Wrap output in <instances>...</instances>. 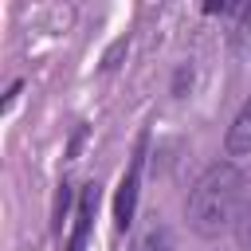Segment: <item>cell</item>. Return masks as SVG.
Returning a JSON list of instances; mask_svg holds the SVG:
<instances>
[{
    "mask_svg": "<svg viewBox=\"0 0 251 251\" xmlns=\"http://www.w3.org/2000/svg\"><path fill=\"white\" fill-rule=\"evenodd\" d=\"M239 200H243V173L231 161H220V165L204 169L200 180L188 192V224H192V231L208 235V239L227 231L235 224Z\"/></svg>",
    "mask_w": 251,
    "mask_h": 251,
    "instance_id": "1",
    "label": "cell"
},
{
    "mask_svg": "<svg viewBox=\"0 0 251 251\" xmlns=\"http://www.w3.org/2000/svg\"><path fill=\"white\" fill-rule=\"evenodd\" d=\"M141 165H145V137L137 141L133 161H129L126 176L118 180V192H114V224H118V231H126V227L133 224V212H137V192H141Z\"/></svg>",
    "mask_w": 251,
    "mask_h": 251,
    "instance_id": "2",
    "label": "cell"
},
{
    "mask_svg": "<svg viewBox=\"0 0 251 251\" xmlns=\"http://www.w3.org/2000/svg\"><path fill=\"white\" fill-rule=\"evenodd\" d=\"M94 212H98V184H86V188L78 192V212H75V231H71L67 251H82V247H86V235H90Z\"/></svg>",
    "mask_w": 251,
    "mask_h": 251,
    "instance_id": "3",
    "label": "cell"
},
{
    "mask_svg": "<svg viewBox=\"0 0 251 251\" xmlns=\"http://www.w3.org/2000/svg\"><path fill=\"white\" fill-rule=\"evenodd\" d=\"M224 153H227V157H251V94H247V102L239 106L235 122L227 126Z\"/></svg>",
    "mask_w": 251,
    "mask_h": 251,
    "instance_id": "4",
    "label": "cell"
},
{
    "mask_svg": "<svg viewBox=\"0 0 251 251\" xmlns=\"http://www.w3.org/2000/svg\"><path fill=\"white\" fill-rule=\"evenodd\" d=\"M141 251H173V243H169V235L165 231H153L149 239H145V247Z\"/></svg>",
    "mask_w": 251,
    "mask_h": 251,
    "instance_id": "5",
    "label": "cell"
},
{
    "mask_svg": "<svg viewBox=\"0 0 251 251\" xmlns=\"http://www.w3.org/2000/svg\"><path fill=\"white\" fill-rule=\"evenodd\" d=\"M122 51H126V39H118V43H114V47L106 51V59H102V67H106V71H114V67H118V55H122Z\"/></svg>",
    "mask_w": 251,
    "mask_h": 251,
    "instance_id": "6",
    "label": "cell"
}]
</instances>
